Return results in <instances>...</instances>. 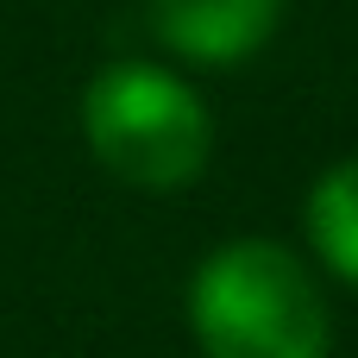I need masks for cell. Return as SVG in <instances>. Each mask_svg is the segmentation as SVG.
Instances as JSON below:
<instances>
[{
    "mask_svg": "<svg viewBox=\"0 0 358 358\" xmlns=\"http://www.w3.org/2000/svg\"><path fill=\"white\" fill-rule=\"evenodd\" d=\"M201 358H327L334 308L302 252L277 239L214 245L182 296Z\"/></svg>",
    "mask_w": 358,
    "mask_h": 358,
    "instance_id": "1",
    "label": "cell"
},
{
    "mask_svg": "<svg viewBox=\"0 0 358 358\" xmlns=\"http://www.w3.org/2000/svg\"><path fill=\"white\" fill-rule=\"evenodd\" d=\"M82 145L113 182L138 195H176L214 164V113L182 69L120 57L82 88Z\"/></svg>",
    "mask_w": 358,
    "mask_h": 358,
    "instance_id": "2",
    "label": "cell"
},
{
    "mask_svg": "<svg viewBox=\"0 0 358 358\" xmlns=\"http://www.w3.org/2000/svg\"><path fill=\"white\" fill-rule=\"evenodd\" d=\"M145 25L189 69H239L277 38L283 0H145Z\"/></svg>",
    "mask_w": 358,
    "mask_h": 358,
    "instance_id": "3",
    "label": "cell"
},
{
    "mask_svg": "<svg viewBox=\"0 0 358 358\" xmlns=\"http://www.w3.org/2000/svg\"><path fill=\"white\" fill-rule=\"evenodd\" d=\"M302 239L327 277L358 289V151L327 164L302 201Z\"/></svg>",
    "mask_w": 358,
    "mask_h": 358,
    "instance_id": "4",
    "label": "cell"
}]
</instances>
